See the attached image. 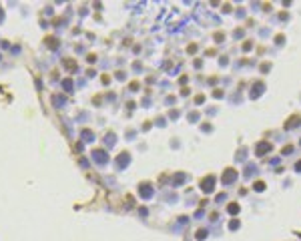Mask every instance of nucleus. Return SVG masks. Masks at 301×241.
Listing matches in <instances>:
<instances>
[{"label":"nucleus","mask_w":301,"mask_h":241,"mask_svg":"<svg viewBox=\"0 0 301 241\" xmlns=\"http://www.w3.org/2000/svg\"><path fill=\"white\" fill-rule=\"evenodd\" d=\"M253 189H255V191H265V183H263V181H255Z\"/></svg>","instance_id":"obj_8"},{"label":"nucleus","mask_w":301,"mask_h":241,"mask_svg":"<svg viewBox=\"0 0 301 241\" xmlns=\"http://www.w3.org/2000/svg\"><path fill=\"white\" fill-rule=\"evenodd\" d=\"M293 153V147H285V149H283V155H291Z\"/></svg>","instance_id":"obj_10"},{"label":"nucleus","mask_w":301,"mask_h":241,"mask_svg":"<svg viewBox=\"0 0 301 241\" xmlns=\"http://www.w3.org/2000/svg\"><path fill=\"white\" fill-rule=\"evenodd\" d=\"M255 173H257V167H255L253 163H249L247 167H245V179H251V177L255 175Z\"/></svg>","instance_id":"obj_5"},{"label":"nucleus","mask_w":301,"mask_h":241,"mask_svg":"<svg viewBox=\"0 0 301 241\" xmlns=\"http://www.w3.org/2000/svg\"><path fill=\"white\" fill-rule=\"evenodd\" d=\"M227 211H229V213H231V215H237V213H239L241 209H239V205H237V203H231V205H229V209H227Z\"/></svg>","instance_id":"obj_7"},{"label":"nucleus","mask_w":301,"mask_h":241,"mask_svg":"<svg viewBox=\"0 0 301 241\" xmlns=\"http://www.w3.org/2000/svg\"><path fill=\"white\" fill-rule=\"evenodd\" d=\"M205 235H207V231H205V229H201V231H199V233H197V237H199V239H203V237H205Z\"/></svg>","instance_id":"obj_11"},{"label":"nucleus","mask_w":301,"mask_h":241,"mask_svg":"<svg viewBox=\"0 0 301 241\" xmlns=\"http://www.w3.org/2000/svg\"><path fill=\"white\" fill-rule=\"evenodd\" d=\"M295 171L301 173V161H299V163H295Z\"/></svg>","instance_id":"obj_12"},{"label":"nucleus","mask_w":301,"mask_h":241,"mask_svg":"<svg viewBox=\"0 0 301 241\" xmlns=\"http://www.w3.org/2000/svg\"><path fill=\"white\" fill-rule=\"evenodd\" d=\"M297 125H301V119H299V117H293V119H291V121H287V131H289V129H293V127H297Z\"/></svg>","instance_id":"obj_6"},{"label":"nucleus","mask_w":301,"mask_h":241,"mask_svg":"<svg viewBox=\"0 0 301 241\" xmlns=\"http://www.w3.org/2000/svg\"><path fill=\"white\" fill-rule=\"evenodd\" d=\"M263 92H265V83H263V80H259V83H255V84L251 87V92H249V96H251V99H259Z\"/></svg>","instance_id":"obj_2"},{"label":"nucleus","mask_w":301,"mask_h":241,"mask_svg":"<svg viewBox=\"0 0 301 241\" xmlns=\"http://www.w3.org/2000/svg\"><path fill=\"white\" fill-rule=\"evenodd\" d=\"M201 187H203V191H207V193H209V191H213V187H215V179H213V177L205 179V181H203V185H201Z\"/></svg>","instance_id":"obj_4"},{"label":"nucleus","mask_w":301,"mask_h":241,"mask_svg":"<svg viewBox=\"0 0 301 241\" xmlns=\"http://www.w3.org/2000/svg\"><path fill=\"white\" fill-rule=\"evenodd\" d=\"M229 227H231V229H237V227H239V221H237V219H233V221L229 223Z\"/></svg>","instance_id":"obj_9"},{"label":"nucleus","mask_w":301,"mask_h":241,"mask_svg":"<svg viewBox=\"0 0 301 241\" xmlns=\"http://www.w3.org/2000/svg\"><path fill=\"white\" fill-rule=\"evenodd\" d=\"M271 149H273V145H271V143L261 141V143H257V145H255V155H257V157H263V155H267Z\"/></svg>","instance_id":"obj_1"},{"label":"nucleus","mask_w":301,"mask_h":241,"mask_svg":"<svg viewBox=\"0 0 301 241\" xmlns=\"http://www.w3.org/2000/svg\"><path fill=\"white\" fill-rule=\"evenodd\" d=\"M235 179H237V171H235V169H227V171L223 173V183H225V185L235 183Z\"/></svg>","instance_id":"obj_3"}]
</instances>
